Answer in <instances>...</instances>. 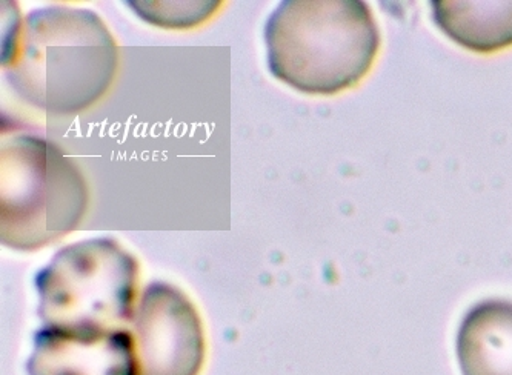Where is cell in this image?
<instances>
[{"instance_id": "cell-1", "label": "cell", "mask_w": 512, "mask_h": 375, "mask_svg": "<svg viewBox=\"0 0 512 375\" xmlns=\"http://www.w3.org/2000/svg\"><path fill=\"white\" fill-rule=\"evenodd\" d=\"M119 67L116 40L84 8L33 11L7 30L2 68L10 87L36 110L73 116L99 102Z\"/></svg>"}, {"instance_id": "cell-2", "label": "cell", "mask_w": 512, "mask_h": 375, "mask_svg": "<svg viewBox=\"0 0 512 375\" xmlns=\"http://www.w3.org/2000/svg\"><path fill=\"white\" fill-rule=\"evenodd\" d=\"M271 74L288 87L333 96L373 67L380 34L362 0H285L265 24Z\"/></svg>"}, {"instance_id": "cell-3", "label": "cell", "mask_w": 512, "mask_h": 375, "mask_svg": "<svg viewBox=\"0 0 512 375\" xmlns=\"http://www.w3.org/2000/svg\"><path fill=\"white\" fill-rule=\"evenodd\" d=\"M90 190L79 166L37 136L11 137L0 150V240L36 251L73 233Z\"/></svg>"}, {"instance_id": "cell-4", "label": "cell", "mask_w": 512, "mask_h": 375, "mask_svg": "<svg viewBox=\"0 0 512 375\" xmlns=\"http://www.w3.org/2000/svg\"><path fill=\"white\" fill-rule=\"evenodd\" d=\"M34 283L45 328L119 331L133 322L139 262L116 240L97 237L57 251Z\"/></svg>"}, {"instance_id": "cell-5", "label": "cell", "mask_w": 512, "mask_h": 375, "mask_svg": "<svg viewBox=\"0 0 512 375\" xmlns=\"http://www.w3.org/2000/svg\"><path fill=\"white\" fill-rule=\"evenodd\" d=\"M140 375H199L205 336L199 312L170 283L145 288L133 317Z\"/></svg>"}, {"instance_id": "cell-6", "label": "cell", "mask_w": 512, "mask_h": 375, "mask_svg": "<svg viewBox=\"0 0 512 375\" xmlns=\"http://www.w3.org/2000/svg\"><path fill=\"white\" fill-rule=\"evenodd\" d=\"M28 375H140L128 329L77 332L42 328L34 334Z\"/></svg>"}, {"instance_id": "cell-7", "label": "cell", "mask_w": 512, "mask_h": 375, "mask_svg": "<svg viewBox=\"0 0 512 375\" xmlns=\"http://www.w3.org/2000/svg\"><path fill=\"white\" fill-rule=\"evenodd\" d=\"M457 357L463 375H512V303L486 300L469 309Z\"/></svg>"}, {"instance_id": "cell-8", "label": "cell", "mask_w": 512, "mask_h": 375, "mask_svg": "<svg viewBox=\"0 0 512 375\" xmlns=\"http://www.w3.org/2000/svg\"><path fill=\"white\" fill-rule=\"evenodd\" d=\"M437 27L460 47L496 53L512 47V0L433 2Z\"/></svg>"}, {"instance_id": "cell-9", "label": "cell", "mask_w": 512, "mask_h": 375, "mask_svg": "<svg viewBox=\"0 0 512 375\" xmlns=\"http://www.w3.org/2000/svg\"><path fill=\"white\" fill-rule=\"evenodd\" d=\"M130 7L139 8L134 10L139 13L140 17L148 20V24L160 25V27H170V22L173 20V27H191V25L200 24L202 20L207 19L214 10H203L205 7H210L211 4L203 5L200 10H147L140 5V2H130Z\"/></svg>"}]
</instances>
